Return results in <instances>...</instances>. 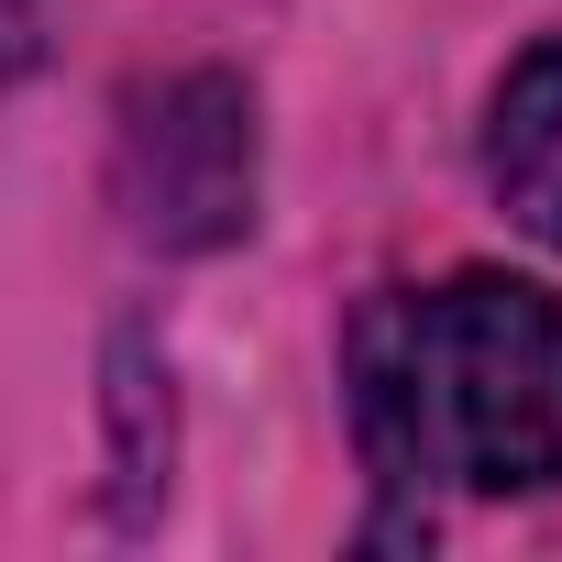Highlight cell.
I'll use <instances>...</instances> for the list:
<instances>
[{"label": "cell", "instance_id": "6da1fadb", "mask_svg": "<svg viewBox=\"0 0 562 562\" xmlns=\"http://www.w3.org/2000/svg\"><path fill=\"white\" fill-rule=\"evenodd\" d=\"M353 441L408 507L419 485L529 496L562 474V299L529 276H441L353 321Z\"/></svg>", "mask_w": 562, "mask_h": 562}, {"label": "cell", "instance_id": "7a4b0ae2", "mask_svg": "<svg viewBox=\"0 0 562 562\" xmlns=\"http://www.w3.org/2000/svg\"><path fill=\"white\" fill-rule=\"evenodd\" d=\"M122 199L166 254L232 243L254 221V100L232 78H166L122 133Z\"/></svg>", "mask_w": 562, "mask_h": 562}, {"label": "cell", "instance_id": "3957f363", "mask_svg": "<svg viewBox=\"0 0 562 562\" xmlns=\"http://www.w3.org/2000/svg\"><path fill=\"white\" fill-rule=\"evenodd\" d=\"M485 188L507 199L518 232L562 254V45H529L485 111Z\"/></svg>", "mask_w": 562, "mask_h": 562}]
</instances>
